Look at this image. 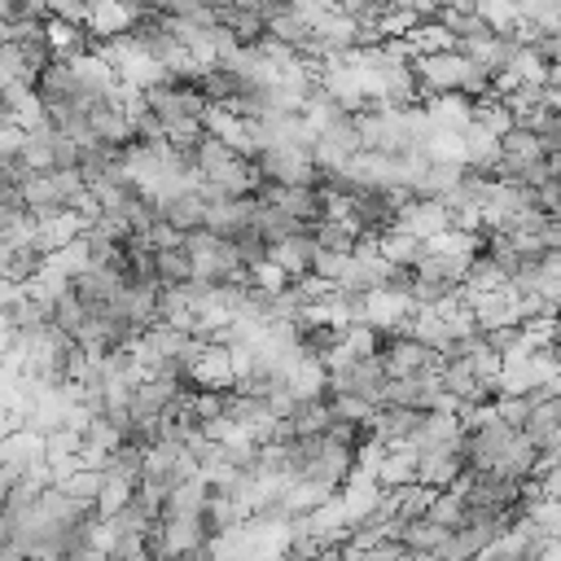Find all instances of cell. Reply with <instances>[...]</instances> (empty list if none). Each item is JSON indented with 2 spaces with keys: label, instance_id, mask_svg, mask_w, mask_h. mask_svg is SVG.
<instances>
[{
  "label": "cell",
  "instance_id": "6",
  "mask_svg": "<svg viewBox=\"0 0 561 561\" xmlns=\"http://www.w3.org/2000/svg\"><path fill=\"white\" fill-rule=\"evenodd\" d=\"M316 254H320V245H316L311 228H307V232H298V237H289V241H280V245H267V263H272V267H280L289 280L311 276Z\"/></svg>",
  "mask_w": 561,
  "mask_h": 561
},
{
  "label": "cell",
  "instance_id": "9",
  "mask_svg": "<svg viewBox=\"0 0 561 561\" xmlns=\"http://www.w3.org/2000/svg\"><path fill=\"white\" fill-rule=\"evenodd\" d=\"M447 539H451V530H443V526H434V522H408L403 530H399V543H403V552L408 557H443V548H447Z\"/></svg>",
  "mask_w": 561,
  "mask_h": 561
},
{
  "label": "cell",
  "instance_id": "17",
  "mask_svg": "<svg viewBox=\"0 0 561 561\" xmlns=\"http://www.w3.org/2000/svg\"><path fill=\"white\" fill-rule=\"evenodd\" d=\"M22 140H26L22 127H0V167H4V171L18 167V158H22Z\"/></svg>",
  "mask_w": 561,
  "mask_h": 561
},
{
  "label": "cell",
  "instance_id": "12",
  "mask_svg": "<svg viewBox=\"0 0 561 561\" xmlns=\"http://www.w3.org/2000/svg\"><path fill=\"white\" fill-rule=\"evenodd\" d=\"M311 237H316L320 250H333V254H355V245L364 241V232L351 219H320L311 228Z\"/></svg>",
  "mask_w": 561,
  "mask_h": 561
},
{
  "label": "cell",
  "instance_id": "10",
  "mask_svg": "<svg viewBox=\"0 0 561 561\" xmlns=\"http://www.w3.org/2000/svg\"><path fill=\"white\" fill-rule=\"evenodd\" d=\"M153 280L162 289H184L193 285V254L184 245H171V250H158L153 254Z\"/></svg>",
  "mask_w": 561,
  "mask_h": 561
},
{
  "label": "cell",
  "instance_id": "5",
  "mask_svg": "<svg viewBox=\"0 0 561 561\" xmlns=\"http://www.w3.org/2000/svg\"><path fill=\"white\" fill-rule=\"evenodd\" d=\"M421 425H425L421 412H408V408H377L368 434H373L377 447L390 451V447H412V443L421 438Z\"/></svg>",
  "mask_w": 561,
  "mask_h": 561
},
{
  "label": "cell",
  "instance_id": "3",
  "mask_svg": "<svg viewBox=\"0 0 561 561\" xmlns=\"http://www.w3.org/2000/svg\"><path fill=\"white\" fill-rule=\"evenodd\" d=\"M381 368L390 381H403V377H425V373H438L443 359L434 351H425L416 337L408 333H394V337H381V351H377Z\"/></svg>",
  "mask_w": 561,
  "mask_h": 561
},
{
  "label": "cell",
  "instance_id": "4",
  "mask_svg": "<svg viewBox=\"0 0 561 561\" xmlns=\"http://www.w3.org/2000/svg\"><path fill=\"white\" fill-rule=\"evenodd\" d=\"M206 210H210V202L202 197L197 184H193V188H180V193H171V197H158L162 224H167L171 232H180V237L202 232V228H206Z\"/></svg>",
  "mask_w": 561,
  "mask_h": 561
},
{
  "label": "cell",
  "instance_id": "7",
  "mask_svg": "<svg viewBox=\"0 0 561 561\" xmlns=\"http://www.w3.org/2000/svg\"><path fill=\"white\" fill-rule=\"evenodd\" d=\"M399 228L412 232V237H421V241L430 245L434 237H443V232L451 228V219H447L443 202H416V197H412V202L399 210Z\"/></svg>",
  "mask_w": 561,
  "mask_h": 561
},
{
  "label": "cell",
  "instance_id": "11",
  "mask_svg": "<svg viewBox=\"0 0 561 561\" xmlns=\"http://www.w3.org/2000/svg\"><path fill=\"white\" fill-rule=\"evenodd\" d=\"M289 430H294V438H320V434H329V425H333V412H329V399L320 394V399H307V403H298L289 416Z\"/></svg>",
  "mask_w": 561,
  "mask_h": 561
},
{
  "label": "cell",
  "instance_id": "8",
  "mask_svg": "<svg viewBox=\"0 0 561 561\" xmlns=\"http://www.w3.org/2000/svg\"><path fill=\"white\" fill-rule=\"evenodd\" d=\"M377 250H381V259H386L390 267H408V272H416V267H421V259L430 254V245H425L421 237L403 232V228L386 232V237L377 241Z\"/></svg>",
  "mask_w": 561,
  "mask_h": 561
},
{
  "label": "cell",
  "instance_id": "1",
  "mask_svg": "<svg viewBox=\"0 0 561 561\" xmlns=\"http://www.w3.org/2000/svg\"><path fill=\"white\" fill-rule=\"evenodd\" d=\"M254 171L280 188H320V167L311 145H272L254 153Z\"/></svg>",
  "mask_w": 561,
  "mask_h": 561
},
{
  "label": "cell",
  "instance_id": "13",
  "mask_svg": "<svg viewBox=\"0 0 561 561\" xmlns=\"http://www.w3.org/2000/svg\"><path fill=\"white\" fill-rule=\"evenodd\" d=\"M508 289V276L486 259V254H478L473 263H469V272H465V298L473 302V298H486V294H504Z\"/></svg>",
  "mask_w": 561,
  "mask_h": 561
},
{
  "label": "cell",
  "instance_id": "16",
  "mask_svg": "<svg viewBox=\"0 0 561 561\" xmlns=\"http://www.w3.org/2000/svg\"><path fill=\"white\" fill-rule=\"evenodd\" d=\"M530 131H535V140L543 145L548 158H561V105H548V110L530 123Z\"/></svg>",
  "mask_w": 561,
  "mask_h": 561
},
{
  "label": "cell",
  "instance_id": "15",
  "mask_svg": "<svg viewBox=\"0 0 561 561\" xmlns=\"http://www.w3.org/2000/svg\"><path fill=\"white\" fill-rule=\"evenodd\" d=\"M131 495H136V486H131V482H123V478L105 473V478H101V495H96V513H101V522H110L114 513H123V508L131 504Z\"/></svg>",
  "mask_w": 561,
  "mask_h": 561
},
{
  "label": "cell",
  "instance_id": "2",
  "mask_svg": "<svg viewBox=\"0 0 561 561\" xmlns=\"http://www.w3.org/2000/svg\"><path fill=\"white\" fill-rule=\"evenodd\" d=\"M324 377H329V390H333V394H351V399L368 403L373 412L386 408V386H390V377H386V368H381L377 355L351 359L346 368H333V373H324Z\"/></svg>",
  "mask_w": 561,
  "mask_h": 561
},
{
  "label": "cell",
  "instance_id": "14",
  "mask_svg": "<svg viewBox=\"0 0 561 561\" xmlns=\"http://www.w3.org/2000/svg\"><path fill=\"white\" fill-rule=\"evenodd\" d=\"M465 513H469V504H465V495H460L456 486H447V491H438V495H434V504H430V513H425V522H434V526H443V530H460V522H465Z\"/></svg>",
  "mask_w": 561,
  "mask_h": 561
}]
</instances>
